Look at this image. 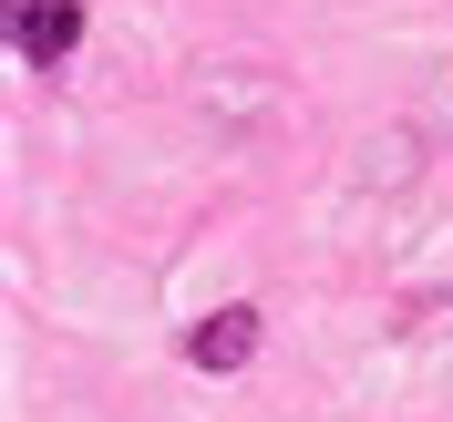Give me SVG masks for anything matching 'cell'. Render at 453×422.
Wrapping results in <instances>:
<instances>
[{
	"label": "cell",
	"instance_id": "cell-1",
	"mask_svg": "<svg viewBox=\"0 0 453 422\" xmlns=\"http://www.w3.org/2000/svg\"><path fill=\"white\" fill-rule=\"evenodd\" d=\"M73 42H83V0H21V11H11V52H21L31 73L73 62Z\"/></svg>",
	"mask_w": 453,
	"mask_h": 422
},
{
	"label": "cell",
	"instance_id": "cell-2",
	"mask_svg": "<svg viewBox=\"0 0 453 422\" xmlns=\"http://www.w3.org/2000/svg\"><path fill=\"white\" fill-rule=\"evenodd\" d=\"M248 350H257V310H248V299H237V310H217L196 340H186V361H196V371H237Z\"/></svg>",
	"mask_w": 453,
	"mask_h": 422
}]
</instances>
